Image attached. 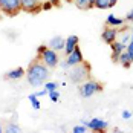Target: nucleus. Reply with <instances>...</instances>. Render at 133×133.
<instances>
[{
  "label": "nucleus",
  "mask_w": 133,
  "mask_h": 133,
  "mask_svg": "<svg viewBox=\"0 0 133 133\" xmlns=\"http://www.w3.org/2000/svg\"><path fill=\"white\" fill-rule=\"evenodd\" d=\"M72 132L74 133H87L89 132V127L84 125V124H83V125H75V127L72 129Z\"/></svg>",
  "instance_id": "21"
},
{
  "label": "nucleus",
  "mask_w": 133,
  "mask_h": 133,
  "mask_svg": "<svg viewBox=\"0 0 133 133\" xmlns=\"http://www.w3.org/2000/svg\"><path fill=\"white\" fill-rule=\"evenodd\" d=\"M48 90H46V89H43V90H40V92H37L35 93V95H37V96H38V98H40V96H44V95H48Z\"/></svg>",
  "instance_id": "29"
},
{
  "label": "nucleus",
  "mask_w": 133,
  "mask_h": 133,
  "mask_svg": "<svg viewBox=\"0 0 133 133\" xmlns=\"http://www.w3.org/2000/svg\"><path fill=\"white\" fill-rule=\"evenodd\" d=\"M125 22H130V23H133V9L127 14V15H125Z\"/></svg>",
  "instance_id": "28"
},
{
  "label": "nucleus",
  "mask_w": 133,
  "mask_h": 133,
  "mask_svg": "<svg viewBox=\"0 0 133 133\" xmlns=\"http://www.w3.org/2000/svg\"><path fill=\"white\" fill-rule=\"evenodd\" d=\"M116 3H118V0H110V6H112V8H113Z\"/></svg>",
  "instance_id": "32"
},
{
  "label": "nucleus",
  "mask_w": 133,
  "mask_h": 133,
  "mask_svg": "<svg viewBox=\"0 0 133 133\" xmlns=\"http://www.w3.org/2000/svg\"><path fill=\"white\" fill-rule=\"evenodd\" d=\"M38 60H41L46 66L49 67V69H52V67H57L58 66V63H60V57H58V52L57 51H54V49H51V48H48L44 52L40 55V58Z\"/></svg>",
  "instance_id": "4"
},
{
  "label": "nucleus",
  "mask_w": 133,
  "mask_h": 133,
  "mask_svg": "<svg viewBox=\"0 0 133 133\" xmlns=\"http://www.w3.org/2000/svg\"><path fill=\"white\" fill-rule=\"evenodd\" d=\"M110 48H112V61L119 63V55L125 51V44L121 41H113L110 44Z\"/></svg>",
  "instance_id": "10"
},
{
  "label": "nucleus",
  "mask_w": 133,
  "mask_h": 133,
  "mask_svg": "<svg viewBox=\"0 0 133 133\" xmlns=\"http://www.w3.org/2000/svg\"><path fill=\"white\" fill-rule=\"evenodd\" d=\"M3 132V127H2V125H0V133Z\"/></svg>",
  "instance_id": "34"
},
{
  "label": "nucleus",
  "mask_w": 133,
  "mask_h": 133,
  "mask_svg": "<svg viewBox=\"0 0 133 133\" xmlns=\"http://www.w3.org/2000/svg\"><path fill=\"white\" fill-rule=\"evenodd\" d=\"M101 90H103V84L95 80H89L80 86V95L83 98H90L92 95H95L96 92H101Z\"/></svg>",
  "instance_id": "3"
},
{
  "label": "nucleus",
  "mask_w": 133,
  "mask_h": 133,
  "mask_svg": "<svg viewBox=\"0 0 133 133\" xmlns=\"http://www.w3.org/2000/svg\"><path fill=\"white\" fill-rule=\"evenodd\" d=\"M130 37H132V34H125V35L121 38V43H124V44L127 46V44H129V41H130Z\"/></svg>",
  "instance_id": "26"
},
{
  "label": "nucleus",
  "mask_w": 133,
  "mask_h": 133,
  "mask_svg": "<svg viewBox=\"0 0 133 133\" xmlns=\"http://www.w3.org/2000/svg\"><path fill=\"white\" fill-rule=\"evenodd\" d=\"M52 8H54V5L49 0H43V2H41V9H43V11H49V9H52Z\"/></svg>",
  "instance_id": "24"
},
{
  "label": "nucleus",
  "mask_w": 133,
  "mask_h": 133,
  "mask_svg": "<svg viewBox=\"0 0 133 133\" xmlns=\"http://www.w3.org/2000/svg\"><path fill=\"white\" fill-rule=\"evenodd\" d=\"M48 48H49L48 44H41V46H38V48H37V58H40V55H41L43 52H44V51H46Z\"/></svg>",
  "instance_id": "25"
},
{
  "label": "nucleus",
  "mask_w": 133,
  "mask_h": 133,
  "mask_svg": "<svg viewBox=\"0 0 133 133\" xmlns=\"http://www.w3.org/2000/svg\"><path fill=\"white\" fill-rule=\"evenodd\" d=\"M48 95H49L51 101H54V103H57V101H58V98H60V92H58V90H51Z\"/></svg>",
  "instance_id": "23"
},
{
  "label": "nucleus",
  "mask_w": 133,
  "mask_h": 133,
  "mask_svg": "<svg viewBox=\"0 0 133 133\" xmlns=\"http://www.w3.org/2000/svg\"><path fill=\"white\" fill-rule=\"evenodd\" d=\"M60 66L63 67V69H69V67H70V66H69V63H67V61H63V63H60Z\"/></svg>",
  "instance_id": "31"
},
{
  "label": "nucleus",
  "mask_w": 133,
  "mask_h": 133,
  "mask_svg": "<svg viewBox=\"0 0 133 133\" xmlns=\"http://www.w3.org/2000/svg\"><path fill=\"white\" fill-rule=\"evenodd\" d=\"M95 8L98 9H109L110 6V0H95Z\"/></svg>",
  "instance_id": "18"
},
{
  "label": "nucleus",
  "mask_w": 133,
  "mask_h": 133,
  "mask_svg": "<svg viewBox=\"0 0 133 133\" xmlns=\"http://www.w3.org/2000/svg\"><path fill=\"white\" fill-rule=\"evenodd\" d=\"M22 11V0H0V12L14 17Z\"/></svg>",
  "instance_id": "2"
},
{
  "label": "nucleus",
  "mask_w": 133,
  "mask_h": 133,
  "mask_svg": "<svg viewBox=\"0 0 133 133\" xmlns=\"http://www.w3.org/2000/svg\"><path fill=\"white\" fill-rule=\"evenodd\" d=\"M132 116H133V115H132V112H130V110H124V112H122V118H124V119H130Z\"/></svg>",
  "instance_id": "27"
},
{
  "label": "nucleus",
  "mask_w": 133,
  "mask_h": 133,
  "mask_svg": "<svg viewBox=\"0 0 133 133\" xmlns=\"http://www.w3.org/2000/svg\"><path fill=\"white\" fill-rule=\"evenodd\" d=\"M23 75H26V70H25L23 67H15V69L9 70V72L6 74V78L11 80V81H17V80H22Z\"/></svg>",
  "instance_id": "13"
},
{
  "label": "nucleus",
  "mask_w": 133,
  "mask_h": 133,
  "mask_svg": "<svg viewBox=\"0 0 133 133\" xmlns=\"http://www.w3.org/2000/svg\"><path fill=\"white\" fill-rule=\"evenodd\" d=\"M87 127H89V130H92V132L103 133V132H106V130H107L109 124H107L106 121L99 119V118H93V119H89Z\"/></svg>",
  "instance_id": "9"
},
{
  "label": "nucleus",
  "mask_w": 133,
  "mask_h": 133,
  "mask_svg": "<svg viewBox=\"0 0 133 133\" xmlns=\"http://www.w3.org/2000/svg\"><path fill=\"white\" fill-rule=\"evenodd\" d=\"M66 61L69 63V66L74 67V66H78V64H83V61H84V58H83V52H81V49L77 46L72 52L69 54L66 57Z\"/></svg>",
  "instance_id": "7"
},
{
  "label": "nucleus",
  "mask_w": 133,
  "mask_h": 133,
  "mask_svg": "<svg viewBox=\"0 0 133 133\" xmlns=\"http://www.w3.org/2000/svg\"><path fill=\"white\" fill-rule=\"evenodd\" d=\"M119 63L122 64V67H125V69H129V67L133 64L132 58H130V55L127 54V51H124V52L119 55Z\"/></svg>",
  "instance_id": "15"
},
{
  "label": "nucleus",
  "mask_w": 133,
  "mask_h": 133,
  "mask_svg": "<svg viewBox=\"0 0 133 133\" xmlns=\"http://www.w3.org/2000/svg\"><path fill=\"white\" fill-rule=\"evenodd\" d=\"M118 29L115 26H107L103 32H101V40L107 43V44H112L113 41H116V37H118Z\"/></svg>",
  "instance_id": "8"
},
{
  "label": "nucleus",
  "mask_w": 133,
  "mask_h": 133,
  "mask_svg": "<svg viewBox=\"0 0 133 133\" xmlns=\"http://www.w3.org/2000/svg\"><path fill=\"white\" fill-rule=\"evenodd\" d=\"M67 2H72V0H67Z\"/></svg>",
  "instance_id": "35"
},
{
  "label": "nucleus",
  "mask_w": 133,
  "mask_h": 133,
  "mask_svg": "<svg viewBox=\"0 0 133 133\" xmlns=\"http://www.w3.org/2000/svg\"><path fill=\"white\" fill-rule=\"evenodd\" d=\"M78 41H80V38L77 35H69L67 37L66 43H64V52H66V55H69V54L78 46Z\"/></svg>",
  "instance_id": "11"
},
{
  "label": "nucleus",
  "mask_w": 133,
  "mask_h": 133,
  "mask_svg": "<svg viewBox=\"0 0 133 133\" xmlns=\"http://www.w3.org/2000/svg\"><path fill=\"white\" fill-rule=\"evenodd\" d=\"M28 99H29V103H31V106L34 107L35 110H38L41 107V103H40V99H38V96L35 95V93H31L29 96H28Z\"/></svg>",
  "instance_id": "16"
},
{
  "label": "nucleus",
  "mask_w": 133,
  "mask_h": 133,
  "mask_svg": "<svg viewBox=\"0 0 133 133\" xmlns=\"http://www.w3.org/2000/svg\"><path fill=\"white\" fill-rule=\"evenodd\" d=\"M78 9H90V0H74Z\"/></svg>",
  "instance_id": "17"
},
{
  "label": "nucleus",
  "mask_w": 133,
  "mask_h": 133,
  "mask_svg": "<svg viewBox=\"0 0 133 133\" xmlns=\"http://www.w3.org/2000/svg\"><path fill=\"white\" fill-rule=\"evenodd\" d=\"M125 51H127V54L130 55V58H132V61H133V34H132V37H130L129 44L125 46Z\"/></svg>",
  "instance_id": "22"
},
{
  "label": "nucleus",
  "mask_w": 133,
  "mask_h": 133,
  "mask_svg": "<svg viewBox=\"0 0 133 133\" xmlns=\"http://www.w3.org/2000/svg\"><path fill=\"white\" fill-rule=\"evenodd\" d=\"M44 89H46L48 92H51V90H57V89H58V84H57L55 81H46V83H44Z\"/></svg>",
  "instance_id": "19"
},
{
  "label": "nucleus",
  "mask_w": 133,
  "mask_h": 133,
  "mask_svg": "<svg viewBox=\"0 0 133 133\" xmlns=\"http://www.w3.org/2000/svg\"><path fill=\"white\" fill-rule=\"evenodd\" d=\"M132 34H133V29H132Z\"/></svg>",
  "instance_id": "36"
},
{
  "label": "nucleus",
  "mask_w": 133,
  "mask_h": 133,
  "mask_svg": "<svg viewBox=\"0 0 133 133\" xmlns=\"http://www.w3.org/2000/svg\"><path fill=\"white\" fill-rule=\"evenodd\" d=\"M49 78V67L46 66L41 60L35 58V61H32L29 67L26 69V80L31 86L38 87L41 84H44L46 80Z\"/></svg>",
  "instance_id": "1"
},
{
  "label": "nucleus",
  "mask_w": 133,
  "mask_h": 133,
  "mask_svg": "<svg viewBox=\"0 0 133 133\" xmlns=\"http://www.w3.org/2000/svg\"><path fill=\"white\" fill-rule=\"evenodd\" d=\"M89 77V66L84 63V66L80 67H74L72 69V74H70V80L74 83H81L83 80H86Z\"/></svg>",
  "instance_id": "5"
},
{
  "label": "nucleus",
  "mask_w": 133,
  "mask_h": 133,
  "mask_svg": "<svg viewBox=\"0 0 133 133\" xmlns=\"http://www.w3.org/2000/svg\"><path fill=\"white\" fill-rule=\"evenodd\" d=\"M49 2L52 3L54 6H60V5H61V0H49Z\"/></svg>",
  "instance_id": "30"
},
{
  "label": "nucleus",
  "mask_w": 133,
  "mask_h": 133,
  "mask_svg": "<svg viewBox=\"0 0 133 133\" xmlns=\"http://www.w3.org/2000/svg\"><path fill=\"white\" fill-rule=\"evenodd\" d=\"M106 23H107V26L118 28V26H122L125 23V18H118L115 14H109V17L106 18Z\"/></svg>",
  "instance_id": "14"
},
{
  "label": "nucleus",
  "mask_w": 133,
  "mask_h": 133,
  "mask_svg": "<svg viewBox=\"0 0 133 133\" xmlns=\"http://www.w3.org/2000/svg\"><path fill=\"white\" fill-rule=\"evenodd\" d=\"M41 2L43 0H22V11L37 14L41 11Z\"/></svg>",
  "instance_id": "6"
},
{
  "label": "nucleus",
  "mask_w": 133,
  "mask_h": 133,
  "mask_svg": "<svg viewBox=\"0 0 133 133\" xmlns=\"http://www.w3.org/2000/svg\"><path fill=\"white\" fill-rule=\"evenodd\" d=\"M64 43H66L64 38H61L60 35H57V37L51 38V41H49V48L54 49V51H57V52H60V51H64Z\"/></svg>",
  "instance_id": "12"
},
{
  "label": "nucleus",
  "mask_w": 133,
  "mask_h": 133,
  "mask_svg": "<svg viewBox=\"0 0 133 133\" xmlns=\"http://www.w3.org/2000/svg\"><path fill=\"white\" fill-rule=\"evenodd\" d=\"M5 132L8 133H20V127L17 124H8V127L5 129Z\"/></svg>",
  "instance_id": "20"
},
{
  "label": "nucleus",
  "mask_w": 133,
  "mask_h": 133,
  "mask_svg": "<svg viewBox=\"0 0 133 133\" xmlns=\"http://www.w3.org/2000/svg\"><path fill=\"white\" fill-rule=\"evenodd\" d=\"M92 8H95V0H90V9Z\"/></svg>",
  "instance_id": "33"
}]
</instances>
